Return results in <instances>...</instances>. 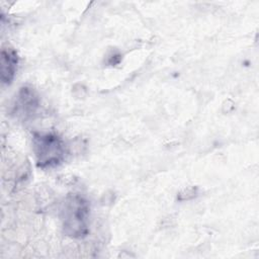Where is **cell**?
Returning <instances> with one entry per match:
<instances>
[{"label":"cell","mask_w":259,"mask_h":259,"mask_svg":"<svg viewBox=\"0 0 259 259\" xmlns=\"http://www.w3.org/2000/svg\"><path fill=\"white\" fill-rule=\"evenodd\" d=\"M89 203L82 195L78 193L69 194L61 210L65 234L72 238L86 237L89 233Z\"/></svg>","instance_id":"cell-1"},{"label":"cell","mask_w":259,"mask_h":259,"mask_svg":"<svg viewBox=\"0 0 259 259\" xmlns=\"http://www.w3.org/2000/svg\"><path fill=\"white\" fill-rule=\"evenodd\" d=\"M32 145L36 166L39 168L55 167L64 160L66 153L65 144L54 133H34Z\"/></svg>","instance_id":"cell-2"},{"label":"cell","mask_w":259,"mask_h":259,"mask_svg":"<svg viewBox=\"0 0 259 259\" xmlns=\"http://www.w3.org/2000/svg\"><path fill=\"white\" fill-rule=\"evenodd\" d=\"M38 107V98L34 90L30 87L20 88L14 104V110L24 118L30 116Z\"/></svg>","instance_id":"cell-3"},{"label":"cell","mask_w":259,"mask_h":259,"mask_svg":"<svg viewBox=\"0 0 259 259\" xmlns=\"http://www.w3.org/2000/svg\"><path fill=\"white\" fill-rule=\"evenodd\" d=\"M18 65L17 53L11 48H3L0 57L1 81L4 84H10L15 76Z\"/></svg>","instance_id":"cell-4"},{"label":"cell","mask_w":259,"mask_h":259,"mask_svg":"<svg viewBox=\"0 0 259 259\" xmlns=\"http://www.w3.org/2000/svg\"><path fill=\"white\" fill-rule=\"evenodd\" d=\"M197 194V188L196 187H189L187 189H184L182 192L178 194V200H188L193 197H195Z\"/></svg>","instance_id":"cell-5"}]
</instances>
